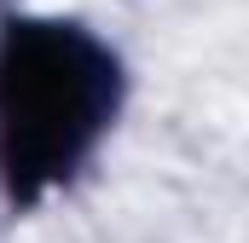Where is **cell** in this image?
<instances>
[{
  "label": "cell",
  "instance_id": "obj_1",
  "mask_svg": "<svg viewBox=\"0 0 249 243\" xmlns=\"http://www.w3.org/2000/svg\"><path fill=\"white\" fill-rule=\"evenodd\" d=\"M127 104V64L110 35L70 12L0 17V203L47 208L93 168Z\"/></svg>",
  "mask_w": 249,
  "mask_h": 243
}]
</instances>
